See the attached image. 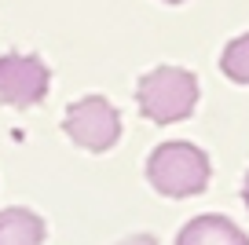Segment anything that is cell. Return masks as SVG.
<instances>
[{"label":"cell","mask_w":249,"mask_h":245,"mask_svg":"<svg viewBox=\"0 0 249 245\" xmlns=\"http://www.w3.org/2000/svg\"><path fill=\"white\" fill-rule=\"evenodd\" d=\"M136 99H140L143 117L154 124L187 121L198 103V77L183 66H158L140 77Z\"/></svg>","instance_id":"6da1fadb"},{"label":"cell","mask_w":249,"mask_h":245,"mask_svg":"<svg viewBox=\"0 0 249 245\" xmlns=\"http://www.w3.org/2000/svg\"><path fill=\"white\" fill-rule=\"evenodd\" d=\"M147 179L165 198H195L209 187V158L191 143H161L147 158Z\"/></svg>","instance_id":"7a4b0ae2"},{"label":"cell","mask_w":249,"mask_h":245,"mask_svg":"<svg viewBox=\"0 0 249 245\" xmlns=\"http://www.w3.org/2000/svg\"><path fill=\"white\" fill-rule=\"evenodd\" d=\"M62 132L73 139L77 146L92 154H103L117 143L121 136V114L110 106V99L103 95H85L81 103H73L62 117Z\"/></svg>","instance_id":"3957f363"},{"label":"cell","mask_w":249,"mask_h":245,"mask_svg":"<svg viewBox=\"0 0 249 245\" xmlns=\"http://www.w3.org/2000/svg\"><path fill=\"white\" fill-rule=\"evenodd\" d=\"M48 81V66L37 55H0V103L26 110L44 99Z\"/></svg>","instance_id":"277c9868"},{"label":"cell","mask_w":249,"mask_h":245,"mask_svg":"<svg viewBox=\"0 0 249 245\" xmlns=\"http://www.w3.org/2000/svg\"><path fill=\"white\" fill-rule=\"evenodd\" d=\"M176 245H249V238L242 234L227 216L205 212V216L191 220L183 230H179Z\"/></svg>","instance_id":"5b68a950"},{"label":"cell","mask_w":249,"mask_h":245,"mask_svg":"<svg viewBox=\"0 0 249 245\" xmlns=\"http://www.w3.org/2000/svg\"><path fill=\"white\" fill-rule=\"evenodd\" d=\"M0 245H44V220L30 209L0 212Z\"/></svg>","instance_id":"8992f818"},{"label":"cell","mask_w":249,"mask_h":245,"mask_svg":"<svg viewBox=\"0 0 249 245\" xmlns=\"http://www.w3.org/2000/svg\"><path fill=\"white\" fill-rule=\"evenodd\" d=\"M220 70L231 77L234 85H249V33L234 37L231 44L224 48V55H220Z\"/></svg>","instance_id":"52a82bcc"},{"label":"cell","mask_w":249,"mask_h":245,"mask_svg":"<svg viewBox=\"0 0 249 245\" xmlns=\"http://www.w3.org/2000/svg\"><path fill=\"white\" fill-rule=\"evenodd\" d=\"M117 245H158L150 234H132V238H124V242H117Z\"/></svg>","instance_id":"ba28073f"},{"label":"cell","mask_w":249,"mask_h":245,"mask_svg":"<svg viewBox=\"0 0 249 245\" xmlns=\"http://www.w3.org/2000/svg\"><path fill=\"white\" fill-rule=\"evenodd\" d=\"M242 201H246V209H249V172H246V183H242Z\"/></svg>","instance_id":"9c48e42d"},{"label":"cell","mask_w":249,"mask_h":245,"mask_svg":"<svg viewBox=\"0 0 249 245\" xmlns=\"http://www.w3.org/2000/svg\"><path fill=\"white\" fill-rule=\"evenodd\" d=\"M165 4H183V0H165Z\"/></svg>","instance_id":"30bf717a"}]
</instances>
